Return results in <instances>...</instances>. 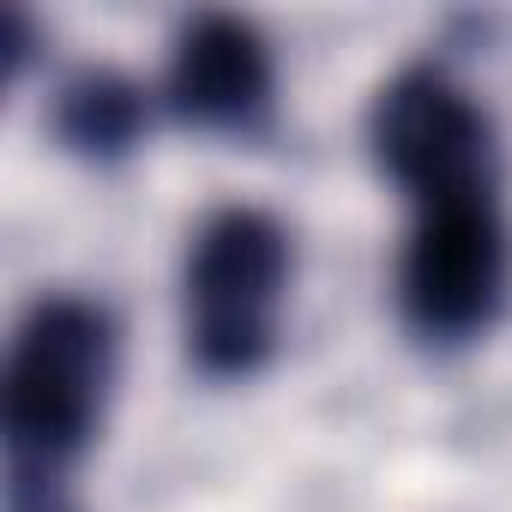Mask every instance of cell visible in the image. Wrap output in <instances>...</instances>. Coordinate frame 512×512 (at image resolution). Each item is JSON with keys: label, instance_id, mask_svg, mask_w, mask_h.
<instances>
[{"label": "cell", "instance_id": "1", "mask_svg": "<svg viewBox=\"0 0 512 512\" xmlns=\"http://www.w3.org/2000/svg\"><path fill=\"white\" fill-rule=\"evenodd\" d=\"M109 380H115L109 314L79 296L31 302L7 356V446L19 500H37V488L91 446Z\"/></svg>", "mask_w": 512, "mask_h": 512}, {"label": "cell", "instance_id": "2", "mask_svg": "<svg viewBox=\"0 0 512 512\" xmlns=\"http://www.w3.org/2000/svg\"><path fill=\"white\" fill-rule=\"evenodd\" d=\"M290 296V229L260 205H223L187 247V350L217 380H247L278 350Z\"/></svg>", "mask_w": 512, "mask_h": 512}, {"label": "cell", "instance_id": "3", "mask_svg": "<svg viewBox=\"0 0 512 512\" xmlns=\"http://www.w3.org/2000/svg\"><path fill=\"white\" fill-rule=\"evenodd\" d=\"M368 145L380 169L422 199V211L494 193V121L434 67H404L392 85H380L368 109Z\"/></svg>", "mask_w": 512, "mask_h": 512}, {"label": "cell", "instance_id": "4", "mask_svg": "<svg viewBox=\"0 0 512 512\" xmlns=\"http://www.w3.org/2000/svg\"><path fill=\"white\" fill-rule=\"evenodd\" d=\"M512 284V241L494 199L428 205L404 260H398V308L416 338L428 344H470L482 338Z\"/></svg>", "mask_w": 512, "mask_h": 512}, {"label": "cell", "instance_id": "5", "mask_svg": "<svg viewBox=\"0 0 512 512\" xmlns=\"http://www.w3.org/2000/svg\"><path fill=\"white\" fill-rule=\"evenodd\" d=\"M278 67L272 43L235 13H199L181 25L169 49L163 97L199 133H253L272 115Z\"/></svg>", "mask_w": 512, "mask_h": 512}, {"label": "cell", "instance_id": "6", "mask_svg": "<svg viewBox=\"0 0 512 512\" xmlns=\"http://www.w3.org/2000/svg\"><path fill=\"white\" fill-rule=\"evenodd\" d=\"M49 127H55V139H61L73 157H85V163H121V157L145 139L151 103H145V91H139L127 73H115V67H85V73H73V79L55 91Z\"/></svg>", "mask_w": 512, "mask_h": 512}, {"label": "cell", "instance_id": "7", "mask_svg": "<svg viewBox=\"0 0 512 512\" xmlns=\"http://www.w3.org/2000/svg\"><path fill=\"white\" fill-rule=\"evenodd\" d=\"M19 512H55L49 500H19Z\"/></svg>", "mask_w": 512, "mask_h": 512}]
</instances>
